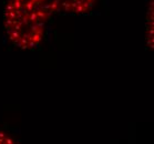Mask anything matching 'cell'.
<instances>
[{"label": "cell", "mask_w": 154, "mask_h": 144, "mask_svg": "<svg viewBox=\"0 0 154 144\" xmlns=\"http://www.w3.org/2000/svg\"><path fill=\"white\" fill-rule=\"evenodd\" d=\"M94 4V0H60V8L69 14H85Z\"/></svg>", "instance_id": "cell-1"}, {"label": "cell", "mask_w": 154, "mask_h": 144, "mask_svg": "<svg viewBox=\"0 0 154 144\" xmlns=\"http://www.w3.org/2000/svg\"><path fill=\"white\" fill-rule=\"evenodd\" d=\"M0 144H17L10 134L6 131H0Z\"/></svg>", "instance_id": "cell-2"}]
</instances>
